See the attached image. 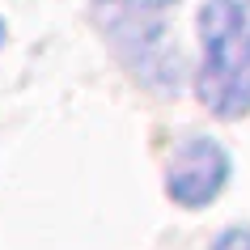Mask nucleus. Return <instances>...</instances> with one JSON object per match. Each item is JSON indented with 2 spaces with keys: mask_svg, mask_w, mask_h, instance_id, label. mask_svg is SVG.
<instances>
[{
  "mask_svg": "<svg viewBox=\"0 0 250 250\" xmlns=\"http://www.w3.org/2000/svg\"><path fill=\"white\" fill-rule=\"evenodd\" d=\"M199 72L195 98L208 115L233 123L250 115V0L199 4Z\"/></svg>",
  "mask_w": 250,
  "mask_h": 250,
  "instance_id": "f257e3e1",
  "label": "nucleus"
},
{
  "mask_svg": "<svg viewBox=\"0 0 250 250\" xmlns=\"http://www.w3.org/2000/svg\"><path fill=\"white\" fill-rule=\"evenodd\" d=\"M178 4L183 0H89V21L136 81L178 89L183 55L170 47V17Z\"/></svg>",
  "mask_w": 250,
  "mask_h": 250,
  "instance_id": "f03ea898",
  "label": "nucleus"
},
{
  "mask_svg": "<svg viewBox=\"0 0 250 250\" xmlns=\"http://www.w3.org/2000/svg\"><path fill=\"white\" fill-rule=\"evenodd\" d=\"M229 174H233V157H229V148L221 140L187 136L166 161V195L178 208L199 212L229 187Z\"/></svg>",
  "mask_w": 250,
  "mask_h": 250,
  "instance_id": "7ed1b4c3",
  "label": "nucleus"
},
{
  "mask_svg": "<svg viewBox=\"0 0 250 250\" xmlns=\"http://www.w3.org/2000/svg\"><path fill=\"white\" fill-rule=\"evenodd\" d=\"M208 250H250V229L229 225V229H221V233H216V242H212Z\"/></svg>",
  "mask_w": 250,
  "mask_h": 250,
  "instance_id": "20e7f679",
  "label": "nucleus"
},
{
  "mask_svg": "<svg viewBox=\"0 0 250 250\" xmlns=\"http://www.w3.org/2000/svg\"><path fill=\"white\" fill-rule=\"evenodd\" d=\"M0 42H4V21H0Z\"/></svg>",
  "mask_w": 250,
  "mask_h": 250,
  "instance_id": "39448f33",
  "label": "nucleus"
}]
</instances>
